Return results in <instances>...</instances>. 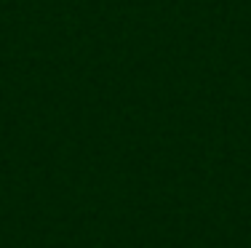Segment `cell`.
I'll return each mask as SVG.
<instances>
[]
</instances>
